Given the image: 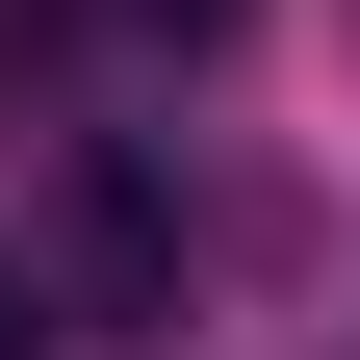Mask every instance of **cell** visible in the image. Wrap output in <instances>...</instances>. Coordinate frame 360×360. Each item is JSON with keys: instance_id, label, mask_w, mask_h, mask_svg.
<instances>
[{"instance_id": "1", "label": "cell", "mask_w": 360, "mask_h": 360, "mask_svg": "<svg viewBox=\"0 0 360 360\" xmlns=\"http://www.w3.org/2000/svg\"><path fill=\"white\" fill-rule=\"evenodd\" d=\"M0 360H52V309H26V283H0Z\"/></svg>"}]
</instances>
